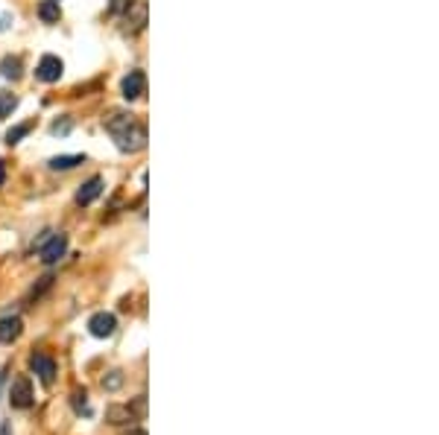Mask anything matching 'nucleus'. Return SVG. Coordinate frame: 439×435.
<instances>
[{
    "instance_id": "nucleus-1",
    "label": "nucleus",
    "mask_w": 439,
    "mask_h": 435,
    "mask_svg": "<svg viewBox=\"0 0 439 435\" xmlns=\"http://www.w3.org/2000/svg\"><path fill=\"white\" fill-rule=\"evenodd\" d=\"M103 129L112 134L115 146L120 149V152L126 155H135L141 152V149H146V141H150V134H146V126L135 117L129 114V111H108V114L103 117Z\"/></svg>"
},
{
    "instance_id": "nucleus-2",
    "label": "nucleus",
    "mask_w": 439,
    "mask_h": 435,
    "mask_svg": "<svg viewBox=\"0 0 439 435\" xmlns=\"http://www.w3.org/2000/svg\"><path fill=\"white\" fill-rule=\"evenodd\" d=\"M62 73H65V61L59 59V56H41L39 59V65H35V79L44 82V85H53L62 79Z\"/></svg>"
},
{
    "instance_id": "nucleus-3",
    "label": "nucleus",
    "mask_w": 439,
    "mask_h": 435,
    "mask_svg": "<svg viewBox=\"0 0 439 435\" xmlns=\"http://www.w3.org/2000/svg\"><path fill=\"white\" fill-rule=\"evenodd\" d=\"M9 403L15 406V409H30L35 403V397H32V383L27 374H18L15 380H12V386H9Z\"/></svg>"
},
{
    "instance_id": "nucleus-4",
    "label": "nucleus",
    "mask_w": 439,
    "mask_h": 435,
    "mask_svg": "<svg viewBox=\"0 0 439 435\" xmlns=\"http://www.w3.org/2000/svg\"><path fill=\"white\" fill-rule=\"evenodd\" d=\"M120 94H124L126 103H138L146 94V73L144 70H129L124 82H120Z\"/></svg>"
},
{
    "instance_id": "nucleus-5",
    "label": "nucleus",
    "mask_w": 439,
    "mask_h": 435,
    "mask_svg": "<svg viewBox=\"0 0 439 435\" xmlns=\"http://www.w3.org/2000/svg\"><path fill=\"white\" fill-rule=\"evenodd\" d=\"M65 252H68V237H65V234H56L53 231V237L39 248V257H41V263L53 266V263H59V260L65 257Z\"/></svg>"
},
{
    "instance_id": "nucleus-6",
    "label": "nucleus",
    "mask_w": 439,
    "mask_h": 435,
    "mask_svg": "<svg viewBox=\"0 0 439 435\" xmlns=\"http://www.w3.org/2000/svg\"><path fill=\"white\" fill-rule=\"evenodd\" d=\"M30 368L35 371V377H39L47 389L56 383V359L47 356V354H32L30 356Z\"/></svg>"
},
{
    "instance_id": "nucleus-7",
    "label": "nucleus",
    "mask_w": 439,
    "mask_h": 435,
    "mask_svg": "<svg viewBox=\"0 0 439 435\" xmlns=\"http://www.w3.org/2000/svg\"><path fill=\"white\" fill-rule=\"evenodd\" d=\"M124 21H126V32L138 35L146 27V0H132V6L124 12Z\"/></svg>"
},
{
    "instance_id": "nucleus-8",
    "label": "nucleus",
    "mask_w": 439,
    "mask_h": 435,
    "mask_svg": "<svg viewBox=\"0 0 439 435\" xmlns=\"http://www.w3.org/2000/svg\"><path fill=\"white\" fill-rule=\"evenodd\" d=\"M88 330H91V336H97V339H108L117 330V318L112 313H94L88 318Z\"/></svg>"
},
{
    "instance_id": "nucleus-9",
    "label": "nucleus",
    "mask_w": 439,
    "mask_h": 435,
    "mask_svg": "<svg viewBox=\"0 0 439 435\" xmlns=\"http://www.w3.org/2000/svg\"><path fill=\"white\" fill-rule=\"evenodd\" d=\"M103 188H106V181H103L100 176H91V179L77 190V205L85 208V205L97 202V199H100V193H103Z\"/></svg>"
},
{
    "instance_id": "nucleus-10",
    "label": "nucleus",
    "mask_w": 439,
    "mask_h": 435,
    "mask_svg": "<svg viewBox=\"0 0 439 435\" xmlns=\"http://www.w3.org/2000/svg\"><path fill=\"white\" fill-rule=\"evenodd\" d=\"M21 333H23V318L21 316L0 318V345H12L15 339H21Z\"/></svg>"
},
{
    "instance_id": "nucleus-11",
    "label": "nucleus",
    "mask_w": 439,
    "mask_h": 435,
    "mask_svg": "<svg viewBox=\"0 0 439 435\" xmlns=\"http://www.w3.org/2000/svg\"><path fill=\"white\" fill-rule=\"evenodd\" d=\"M0 77L18 82V79L23 77V61H21V56H3V59H0Z\"/></svg>"
},
{
    "instance_id": "nucleus-12",
    "label": "nucleus",
    "mask_w": 439,
    "mask_h": 435,
    "mask_svg": "<svg viewBox=\"0 0 439 435\" xmlns=\"http://www.w3.org/2000/svg\"><path fill=\"white\" fill-rule=\"evenodd\" d=\"M106 418H108V424H115V427H120V424H132V421H138L135 409H132L129 403H126V406H108Z\"/></svg>"
},
{
    "instance_id": "nucleus-13",
    "label": "nucleus",
    "mask_w": 439,
    "mask_h": 435,
    "mask_svg": "<svg viewBox=\"0 0 439 435\" xmlns=\"http://www.w3.org/2000/svg\"><path fill=\"white\" fill-rule=\"evenodd\" d=\"M79 164H85V155H56V158L47 161V167H50L53 172H65V170H73Z\"/></svg>"
},
{
    "instance_id": "nucleus-14",
    "label": "nucleus",
    "mask_w": 439,
    "mask_h": 435,
    "mask_svg": "<svg viewBox=\"0 0 439 435\" xmlns=\"http://www.w3.org/2000/svg\"><path fill=\"white\" fill-rule=\"evenodd\" d=\"M39 18L44 23H59V21H62V6H59V0H41V3H39Z\"/></svg>"
},
{
    "instance_id": "nucleus-15",
    "label": "nucleus",
    "mask_w": 439,
    "mask_h": 435,
    "mask_svg": "<svg viewBox=\"0 0 439 435\" xmlns=\"http://www.w3.org/2000/svg\"><path fill=\"white\" fill-rule=\"evenodd\" d=\"M15 108H18V97L12 91H0V123H3Z\"/></svg>"
},
{
    "instance_id": "nucleus-16",
    "label": "nucleus",
    "mask_w": 439,
    "mask_h": 435,
    "mask_svg": "<svg viewBox=\"0 0 439 435\" xmlns=\"http://www.w3.org/2000/svg\"><path fill=\"white\" fill-rule=\"evenodd\" d=\"M70 403H73V409H77L79 415H91V409H88V392H85V389H73Z\"/></svg>"
},
{
    "instance_id": "nucleus-17",
    "label": "nucleus",
    "mask_w": 439,
    "mask_h": 435,
    "mask_svg": "<svg viewBox=\"0 0 439 435\" xmlns=\"http://www.w3.org/2000/svg\"><path fill=\"white\" fill-rule=\"evenodd\" d=\"M32 132V123H21V126H12L9 132H6V143L12 146V143H18L21 138H27V134Z\"/></svg>"
},
{
    "instance_id": "nucleus-18",
    "label": "nucleus",
    "mask_w": 439,
    "mask_h": 435,
    "mask_svg": "<svg viewBox=\"0 0 439 435\" xmlns=\"http://www.w3.org/2000/svg\"><path fill=\"white\" fill-rule=\"evenodd\" d=\"M132 6V0H108V15H115V18H120L124 12Z\"/></svg>"
},
{
    "instance_id": "nucleus-19",
    "label": "nucleus",
    "mask_w": 439,
    "mask_h": 435,
    "mask_svg": "<svg viewBox=\"0 0 439 435\" xmlns=\"http://www.w3.org/2000/svg\"><path fill=\"white\" fill-rule=\"evenodd\" d=\"M120 383H124V374H120V371H112L108 377H103V389L115 392V389H120Z\"/></svg>"
},
{
    "instance_id": "nucleus-20",
    "label": "nucleus",
    "mask_w": 439,
    "mask_h": 435,
    "mask_svg": "<svg viewBox=\"0 0 439 435\" xmlns=\"http://www.w3.org/2000/svg\"><path fill=\"white\" fill-rule=\"evenodd\" d=\"M70 126H73V123H70V117H65L62 123L56 120L53 126H50V132H53V134H68V132H70Z\"/></svg>"
},
{
    "instance_id": "nucleus-21",
    "label": "nucleus",
    "mask_w": 439,
    "mask_h": 435,
    "mask_svg": "<svg viewBox=\"0 0 439 435\" xmlns=\"http://www.w3.org/2000/svg\"><path fill=\"white\" fill-rule=\"evenodd\" d=\"M50 237H53V231H41V237L32 243V248H35V252H39V248H41V245H44L47 240H50Z\"/></svg>"
},
{
    "instance_id": "nucleus-22",
    "label": "nucleus",
    "mask_w": 439,
    "mask_h": 435,
    "mask_svg": "<svg viewBox=\"0 0 439 435\" xmlns=\"http://www.w3.org/2000/svg\"><path fill=\"white\" fill-rule=\"evenodd\" d=\"M3 181H6V164L0 161V188H3Z\"/></svg>"
},
{
    "instance_id": "nucleus-23",
    "label": "nucleus",
    "mask_w": 439,
    "mask_h": 435,
    "mask_svg": "<svg viewBox=\"0 0 439 435\" xmlns=\"http://www.w3.org/2000/svg\"><path fill=\"white\" fill-rule=\"evenodd\" d=\"M0 435H12V427L9 424H0Z\"/></svg>"
},
{
    "instance_id": "nucleus-24",
    "label": "nucleus",
    "mask_w": 439,
    "mask_h": 435,
    "mask_svg": "<svg viewBox=\"0 0 439 435\" xmlns=\"http://www.w3.org/2000/svg\"><path fill=\"white\" fill-rule=\"evenodd\" d=\"M124 435H146L144 429H129V432H124Z\"/></svg>"
}]
</instances>
